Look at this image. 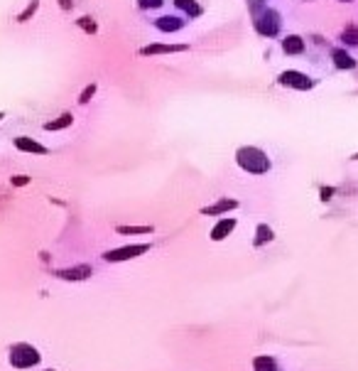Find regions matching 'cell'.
I'll return each instance as SVG.
<instances>
[{"instance_id": "1", "label": "cell", "mask_w": 358, "mask_h": 371, "mask_svg": "<svg viewBox=\"0 0 358 371\" xmlns=\"http://www.w3.org/2000/svg\"><path fill=\"white\" fill-rule=\"evenodd\" d=\"M235 158H238V165H241L246 172H250V175H263V172L270 170L267 155L263 150H258V147H241Z\"/></svg>"}, {"instance_id": "2", "label": "cell", "mask_w": 358, "mask_h": 371, "mask_svg": "<svg viewBox=\"0 0 358 371\" xmlns=\"http://www.w3.org/2000/svg\"><path fill=\"white\" fill-rule=\"evenodd\" d=\"M10 364L17 366V369H30V366L39 364V354L30 344H15L10 349Z\"/></svg>"}, {"instance_id": "3", "label": "cell", "mask_w": 358, "mask_h": 371, "mask_svg": "<svg viewBox=\"0 0 358 371\" xmlns=\"http://www.w3.org/2000/svg\"><path fill=\"white\" fill-rule=\"evenodd\" d=\"M150 246L147 243H138V246H123V248H115V251H106L103 258L108 263H118V261H128V258H135L140 253H145Z\"/></svg>"}, {"instance_id": "4", "label": "cell", "mask_w": 358, "mask_h": 371, "mask_svg": "<svg viewBox=\"0 0 358 371\" xmlns=\"http://www.w3.org/2000/svg\"><path fill=\"white\" fill-rule=\"evenodd\" d=\"M255 27H258V32L260 34H267V37H272L277 30H280V20H277V15L272 13V10H265L258 20H255Z\"/></svg>"}, {"instance_id": "5", "label": "cell", "mask_w": 358, "mask_h": 371, "mask_svg": "<svg viewBox=\"0 0 358 371\" xmlns=\"http://www.w3.org/2000/svg\"><path fill=\"white\" fill-rule=\"evenodd\" d=\"M280 84L282 86H292V89H302V91L311 86V81L299 71H282L280 74Z\"/></svg>"}, {"instance_id": "6", "label": "cell", "mask_w": 358, "mask_h": 371, "mask_svg": "<svg viewBox=\"0 0 358 371\" xmlns=\"http://www.w3.org/2000/svg\"><path fill=\"white\" fill-rule=\"evenodd\" d=\"M15 147H17V150H22V153H34V155H47V147H45V145H39L37 140H32V138H25V135L15 138Z\"/></svg>"}, {"instance_id": "7", "label": "cell", "mask_w": 358, "mask_h": 371, "mask_svg": "<svg viewBox=\"0 0 358 371\" xmlns=\"http://www.w3.org/2000/svg\"><path fill=\"white\" fill-rule=\"evenodd\" d=\"M93 271H91V266H76V268H62L57 275L62 278V280H84V278H89Z\"/></svg>"}, {"instance_id": "8", "label": "cell", "mask_w": 358, "mask_h": 371, "mask_svg": "<svg viewBox=\"0 0 358 371\" xmlns=\"http://www.w3.org/2000/svg\"><path fill=\"white\" fill-rule=\"evenodd\" d=\"M187 45H147L140 49V54H170V52H184Z\"/></svg>"}, {"instance_id": "9", "label": "cell", "mask_w": 358, "mask_h": 371, "mask_svg": "<svg viewBox=\"0 0 358 371\" xmlns=\"http://www.w3.org/2000/svg\"><path fill=\"white\" fill-rule=\"evenodd\" d=\"M233 226H235V219H221L218 224L211 229V239H214V241H223V239L233 231Z\"/></svg>"}, {"instance_id": "10", "label": "cell", "mask_w": 358, "mask_h": 371, "mask_svg": "<svg viewBox=\"0 0 358 371\" xmlns=\"http://www.w3.org/2000/svg\"><path fill=\"white\" fill-rule=\"evenodd\" d=\"M238 207V202L235 199H221V202H216L214 207H204L202 209V214H223V211H228V209H235Z\"/></svg>"}, {"instance_id": "11", "label": "cell", "mask_w": 358, "mask_h": 371, "mask_svg": "<svg viewBox=\"0 0 358 371\" xmlns=\"http://www.w3.org/2000/svg\"><path fill=\"white\" fill-rule=\"evenodd\" d=\"M282 49H285L287 54H302V52H304V42H302V37L290 34L287 40L282 42Z\"/></svg>"}, {"instance_id": "12", "label": "cell", "mask_w": 358, "mask_h": 371, "mask_svg": "<svg viewBox=\"0 0 358 371\" xmlns=\"http://www.w3.org/2000/svg\"><path fill=\"white\" fill-rule=\"evenodd\" d=\"M71 123H74V116H71V113H64V116H59L57 121L45 123V130H64V128H69Z\"/></svg>"}, {"instance_id": "13", "label": "cell", "mask_w": 358, "mask_h": 371, "mask_svg": "<svg viewBox=\"0 0 358 371\" xmlns=\"http://www.w3.org/2000/svg\"><path fill=\"white\" fill-rule=\"evenodd\" d=\"M334 64H336L339 69H353V66H356V62H353L343 49H336V52H334Z\"/></svg>"}, {"instance_id": "14", "label": "cell", "mask_w": 358, "mask_h": 371, "mask_svg": "<svg viewBox=\"0 0 358 371\" xmlns=\"http://www.w3.org/2000/svg\"><path fill=\"white\" fill-rule=\"evenodd\" d=\"M155 25L160 27L162 32H174V30H179L184 22H182V20H174V17H160V20H157Z\"/></svg>"}, {"instance_id": "15", "label": "cell", "mask_w": 358, "mask_h": 371, "mask_svg": "<svg viewBox=\"0 0 358 371\" xmlns=\"http://www.w3.org/2000/svg\"><path fill=\"white\" fill-rule=\"evenodd\" d=\"M253 366H255V371H277V366L270 356H255Z\"/></svg>"}, {"instance_id": "16", "label": "cell", "mask_w": 358, "mask_h": 371, "mask_svg": "<svg viewBox=\"0 0 358 371\" xmlns=\"http://www.w3.org/2000/svg\"><path fill=\"white\" fill-rule=\"evenodd\" d=\"M265 241H272V229L265 226V224H260L258 226V236H255V246H263Z\"/></svg>"}, {"instance_id": "17", "label": "cell", "mask_w": 358, "mask_h": 371, "mask_svg": "<svg viewBox=\"0 0 358 371\" xmlns=\"http://www.w3.org/2000/svg\"><path fill=\"white\" fill-rule=\"evenodd\" d=\"M37 8H39V0H32V3H30V5H27V8L20 13V15H17V22H27V20H30V17L37 13Z\"/></svg>"}, {"instance_id": "18", "label": "cell", "mask_w": 358, "mask_h": 371, "mask_svg": "<svg viewBox=\"0 0 358 371\" xmlns=\"http://www.w3.org/2000/svg\"><path fill=\"white\" fill-rule=\"evenodd\" d=\"M177 5L184 8V10H189V15H202V8H199L194 0H177Z\"/></svg>"}, {"instance_id": "19", "label": "cell", "mask_w": 358, "mask_h": 371, "mask_svg": "<svg viewBox=\"0 0 358 371\" xmlns=\"http://www.w3.org/2000/svg\"><path fill=\"white\" fill-rule=\"evenodd\" d=\"M152 226H118V234H150Z\"/></svg>"}, {"instance_id": "20", "label": "cell", "mask_w": 358, "mask_h": 371, "mask_svg": "<svg viewBox=\"0 0 358 371\" xmlns=\"http://www.w3.org/2000/svg\"><path fill=\"white\" fill-rule=\"evenodd\" d=\"M78 27H81L84 32H89V34L96 32V22H93L91 17H81V20H78Z\"/></svg>"}, {"instance_id": "21", "label": "cell", "mask_w": 358, "mask_h": 371, "mask_svg": "<svg viewBox=\"0 0 358 371\" xmlns=\"http://www.w3.org/2000/svg\"><path fill=\"white\" fill-rule=\"evenodd\" d=\"M93 94H96V84H89V86L84 89V94H81V98H78V103H89Z\"/></svg>"}, {"instance_id": "22", "label": "cell", "mask_w": 358, "mask_h": 371, "mask_svg": "<svg viewBox=\"0 0 358 371\" xmlns=\"http://www.w3.org/2000/svg\"><path fill=\"white\" fill-rule=\"evenodd\" d=\"M140 8H160L162 5V0H138Z\"/></svg>"}, {"instance_id": "23", "label": "cell", "mask_w": 358, "mask_h": 371, "mask_svg": "<svg viewBox=\"0 0 358 371\" xmlns=\"http://www.w3.org/2000/svg\"><path fill=\"white\" fill-rule=\"evenodd\" d=\"M30 179L25 177V175H17V177H13V184H17V187H22V184H27Z\"/></svg>"}, {"instance_id": "24", "label": "cell", "mask_w": 358, "mask_h": 371, "mask_svg": "<svg viewBox=\"0 0 358 371\" xmlns=\"http://www.w3.org/2000/svg\"><path fill=\"white\" fill-rule=\"evenodd\" d=\"M331 194H334V190H331V187H324V190H322V199H324V202H327V199H331Z\"/></svg>"}, {"instance_id": "25", "label": "cell", "mask_w": 358, "mask_h": 371, "mask_svg": "<svg viewBox=\"0 0 358 371\" xmlns=\"http://www.w3.org/2000/svg\"><path fill=\"white\" fill-rule=\"evenodd\" d=\"M59 5H62V10H71V8H74L71 0H59Z\"/></svg>"}, {"instance_id": "26", "label": "cell", "mask_w": 358, "mask_h": 371, "mask_svg": "<svg viewBox=\"0 0 358 371\" xmlns=\"http://www.w3.org/2000/svg\"><path fill=\"white\" fill-rule=\"evenodd\" d=\"M0 118H3V113H0Z\"/></svg>"}]
</instances>
